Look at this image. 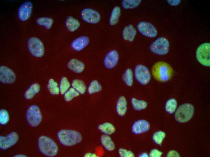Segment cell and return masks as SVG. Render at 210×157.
Returning a JSON list of instances; mask_svg holds the SVG:
<instances>
[{
    "mask_svg": "<svg viewBox=\"0 0 210 157\" xmlns=\"http://www.w3.org/2000/svg\"><path fill=\"white\" fill-rule=\"evenodd\" d=\"M152 75L156 80L162 82L170 79L173 74V70L171 66L164 62L155 63L152 69Z\"/></svg>",
    "mask_w": 210,
    "mask_h": 157,
    "instance_id": "obj_1",
    "label": "cell"
},
{
    "mask_svg": "<svg viewBox=\"0 0 210 157\" xmlns=\"http://www.w3.org/2000/svg\"><path fill=\"white\" fill-rule=\"evenodd\" d=\"M57 135L60 143L65 146H74L81 142L82 139L78 132L71 130H61L58 132Z\"/></svg>",
    "mask_w": 210,
    "mask_h": 157,
    "instance_id": "obj_2",
    "label": "cell"
},
{
    "mask_svg": "<svg viewBox=\"0 0 210 157\" xmlns=\"http://www.w3.org/2000/svg\"><path fill=\"white\" fill-rule=\"evenodd\" d=\"M37 144L40 151L48 157L56 156L58 151V146L51 139L45 136H41L37 140Z\"/></svg>",
    "mask_w": 210,
    "mask_h": 157,
    "instance_id": "obj_3",
    "label": "cell"
},
{
    "mask_svg": "<svg viewBox=\"0 0 210 157\" xmlns=\"http://www.w3.org/2000/svg\"><path fill=\"white\" fill-rule=\"evenodd\" d=\"M194 112V108L192 104L185 103L178 107L175 113V118L179 122L185 123L191 119Z\"/></svg>",
    "mask_w": 210,
    "mask_h": 157,
    "instance_id": "obj_4",
    "label": "cell"
},
{
    "mask_svg": "<svg viewBox=\"0 0 210 157\" xmlns=\"http://www.w3.org/2000/svg\"><path fill=\"white\" fill-rule=\"evenodd\" d=\"M25 117L28 123L32 127L38 126L41 122L42 118L39 108L35 105H31L28 107Z\"/></svg>",
    "mask_w": 210,
    "mask_h": 157,
    "instance_id": "obj_5",
    "label": "cell"
},
{
    "mask_svg": "<svg viewBox=\"0 0 210 157\" xmlns=\"http://www.w3.org/2000/svg\"><path fill=\"white\" fill-rule=\"evenodd\" d=\"M196 57L198 62L202 65L210 66V43H205L199 46L196 52Z\"/></svg>",
    "mask_w": 210,
    "mask_h": 157,
    "instance_id": "obj_6",
    "label": "cell"
},
{
    "mask_svg": "<svg viewBox=\"0 0 210 157\" xmlns=\"http://www.w3.org/2000/svg\"><path fill=\"white\" fill-rule=\"evenodd\" d=\"M169 43L164 37H159L150 45L149 49L153 53L160 55L166 54L168 52Z\"/></svg>",
    "mask_w": 210,
    "mask_h": 157,
    "instance_id": "obj_7",
    "label": "cell"
},
{
    "mask_svg": "<svg viewBox=\"0 0 210 157\" xmlns=\"http://www.w3.org/2000/svg\"><path fill=\"white\" fill-rule=\"evenodd\" d=\"M27 47L30 53L34 56L41 57L44 54V47L42 42L37 37L29 38L27 41Z\"/></svg>",
    "mask_w": 210,
    "mask_h": 157,
    "instance_id": "obj_8",
    "label": "cell"
},
{
    "mask_svg": "<svg viewBox=\"0 0 210 157\" xmlns=\"http://www.w3.org/2000/svg\"><path fill=\"white\" fill-rule=\"evenodd\" d=\"M134 74L137 81L143 85L147 84L151 79V75L148 69L142 64L136 66L134 69Z\"/></svg>",
    "mask_w": 210,
    "mask_h": 157,
    "instance_id": "obj_9",
    "label": "cell"
},
{
    "mask_svg": "<svg viewBox=\"0 0 210 157\" xmlns=\"http://www.w3.org/2000/svg\"><path fill=\"white\" fill-rule=\"evenodd\" d=\"M81 16L83 21L91 24H96L99 21L100 19V13L91 8L83 9L81 12Z\"/></svg>",
    "mask_w": 210,
    "mask_h": 157,
    "instance_id": "obj_10",
    "label": "cell"
},
{
    "mask_svg": "<svg viewBox=\"0 0 210 157\" xmlns=\"http://www.w3.org/2000/svg\"><path fill=\"white\" fill-rule=\"evenodd\" d=\"M137 28L142 34L148 37H154L157 34L156 28L149 22H140L137 25Z\"/></svg>",
    "mask_w": 210,
    "mask_h": 157,
    "instance_id": "obj_11",
    "label": "cell"
},
{
    "mask_svg": "<svg viewBox=\"0 0 210 157\" xmlns=\"http://www.w3.org/2000/svg\"><path fill=\"white\" fill-rule=\"evenodd\" d=\"M18 140V135L15 132H12L6 136H0V148L5 150L15 144Z\"/></svg>",
    "mask_w": 210,
    "mask_h": 157,
    "instance_id": "obj_12",
    "label": "cell"
},
{
    "mask_svg": "<svg viewBox=\"0 0 210 157\" xmlns=\"http://www.w3.org/2000/svg\"><path fill=\"white\" fill-rule=\"evenodd\" d=\"M16 78V75L12 70L5 66H0V81L1 82L12 84L15 81Z\"/></svg>",
    "mask_w": 210,
    "mask_h": 157,
    "instance_id": "obj_13",
    "label": "cell"
},
{
    "mask_svg": "<svg viewBox=\"0 0 210 157\" xmlns=\"http://www.w3.org/2000/svg\"><path fill=\"white\" fill-rule=\"evenodd\" d=\"M33 4L29 1L25 2L19 7L18 11V16L21 21H25L29 18L33 9Z\"/></svg>",
    "mask_w": 210,
    "mask_h": 157,
    "instance_id": "obj_14",
    "label": "cell"
},
{
    "mask_svg": "<svg viewBox=\"0 0 210 157\" xmlns=\"http://www.w3.org/2000/svg\"><path fill=\"white\" fill-rule=\"evenodd\" d=\"M119 59L118 52L115 50L109 52L105 56L103 61L104 65L106 68L111 69L117 65Z\"/></svg>",
    "mask_w": 210,
    "mask_h": 157,
    "instance_id": "obj_15",
    "label": "cell"
},
{
    "mask_svg": "<svg viewBox=\"0 0 210 157\" xmlns=\"http://www.w3.org/2000/svg\"><path fill=\"white\" fill-rule=\"evenodd\" d=\"M150 128V124L147 121L140 120L134 122L133 124L132 130L135 134H140L148 131Z\"/></svg>",
    "mask_w": 210,
    "mask_h": 157,
    "instance_id": "obj_16",
    "label": "cell"
},
{
    "mask_svg": "<svg viewBox=\"0 0 210 157\" xmlns=\"http://www.w3.org/2000/svg\"><path fill=\"white\" fill-rule=\"evenodd\" d=\"M89 43V39L88 37L82 36L73 41L71 44V46L74 50L79 51L84 49Z\"/></svg>",
    "mask_w": 210,
    "mask_h": 157,
    "instance_id": "obj_17",
    "label": "cell"
},
{
    "mask_svg": "<svg viewBox=\"0 0 210 157\" xmlns=\"http://www.w3.org/2000/svg\"><path fill=\"white\" fill-rule=\"evenodd\" d=\"M68 68L73 72L76 73L82 72L84 70L85 65L81 61L75 59H73L68 62Z\"/></svg>",
    "mask_w": 210,
    "mask_h": 157,
    "instance_id": "obj_18",
    "label": "cell"
},
{
    "mask_svg": "<svg viewBox=\"0 0 210 157\" xmlns=\"http://www.w3.org/2000/svg\"><path fill=\"white\" fill-rule=\"evenodd\" d=\"M137 33L134 27L131 24L125 27L122 33V37L124 40L130 42L132 41Z\"/></svg>",
    "mask_w": 210,
    "mask_h": 157,
    "instance_id": "obj_19",
    "label": "cell"
},
{
    "mask_svg": "<svg viewBox=\"0 0 210 157\" xmlns=\"http://www.w3.org/2000/svg\"><path fill=\"white\" fill-rule=\"evenodd\" d=\"M116 109L118 114L121 116H124L127 110V101L123 96L120 97L117 102Z\"/></svg>",
    "mask_w": 210,
    "mask_h": 157,
    "instance_id": "obj_20",
    "label": "cell"
},
{
    "mask_svg": "<svg viewBox=\"0 0 210 157\" xmlns=\"http://www.w3.org/2000/svg\"><path fill=\"white\" fill-rule=\"evenodd\" d=\"M65 25L69 31L73 32L78 28L80 26V23L77 19L72 16H68L66 19Z\"/></svg>",
    "mask_w": 210,
    "mask_h": 157,
    "instance_id": "obj_21",
    "label": "cell"
},
{
    "mask_svg": "<svg viewBox=\"0 0 210 157\" xmlns=\"http://www.w3.org/2000/svg\"><path fill=\"white\" fill-rule=\"evenodd\" d=\"M40 89V86L38 84L34 83L32 84L25 92V98L27 100L32 99L38 93Z\"/></svg>",
    "mask_w": 210,
    "mask_h": 157,
    "instance_id": "obj_22",
    "label": "cell"
},
{
    "mask_svg": "<svg viewBox=\"0 0 210 157\" xmlns=\"http://www.w3.org/2000/svg\"><path fill=\"white\" fill-rule=\"evenodd\" d=\"M101 143L105 148L109 151L115 149V146L110 137L107 134L102 135L100 137Z\"/></svg>",
    "mask_w": 210,
    "mask_h": 157,
    "instance_id": "obj_23",
    "label": "cell"
},
{
    "mask_svg": "<svg viewBox=\"0 0 210 157\" xmlns=\"http://www.w3.org/2000/svg\"><path fill=\"white\" fill-rule=\"evenodd\" d=\"M98 128L101 132L107 135L113 134L116 131L114 126L112 124L108 122L99 125Z\"/></svg>",
    "mask_w": 210,
    "mask_h": 157,
    "instance_id": "obj_24",
    "label": "cell"
},
{
    "mask_svg": "<svg viewBox=\"0 0 210 157\" xmlns=\"http://www.w3.org/2000/svg\"><path fill=\"white\" fill-rule=\"evenodd\" d=\"M121 10L119 7L116 6L113 9L109 20V23L111 25L116 24L118 22L120 15Z\"/></svg>",
    "mask_w": 210,
    "mask_h": 157,
    "instance_id": "obj_25",
    "label": "cell"
},
{
    "mask_svg": "<svg viewBox=\"0 0 210 157\" xmlns=\"http://www.w3.org/2000/svg\"><path fill=\"white\" fill-rule=\"evenodd\" d=\"M72 85L73 88L81 94H84L86 91V85L83 81L81 80H74L72 82Z\"/></svg>",
    "mask_w": 210,
    "mask_h": 157,
    "instance_id": "obj_26",
    "label": "cell"
},
{
    "mask_svg": "<svg viewBox=\"0 0 210 157\" xmlns=\"http://www.w3.org/2000/svg\"><path fill=\"white\" fill-rule=\"evenodd\" d=\"M131 102L133 109L137 111H141L146 108L147 103L144 100H138L135 98L131 99Z\"/></svg>",
    "mask_w": 210,
    "mask_h": 157,
    "instance_id": "obj_27",
    "label": "cell"
},
{
    "mask_svg": "<svg viewBox=\"0 0 210 157\" xmlns=\"http://www.w3.org/2000/svg\"><path fill=\"white\" fill-rule=\"evenodd\" d=\"M122 78L125 83L129 86H131L133 84V72L130 68L127 69L124 72Z\"/></svg>",
    "mask_w": 210,
    "mask_h": 157,
    "instance_id": "obj_28",
    "label": "cell"
},
{
    "mask_svg": "<svg viewBox=\"0 0 210 157\" xmlns=\"http://www.w3.org/2000/svg\"><path fill=\"white\" fill-rule=\"evenodd\" d=\"M36 22L38 25L44 26L47 29H49L52 26L53 21L52 18L43 17L38 18Z\"/></svg>",
    "mask_w": 210,
    "mask_h": 157,
    "instance_id": "obj_29",
    "label": "cell"
},
{
    "mask_svg": "<svg viewBox=\"0 0 210 157\" xmlns=\"http://www.w3.org/2000/svg\"><path fill=\"white\" fill-rule=\"evenodd\" d=\"M47 88L49 92L52 95H57L59 93V88L57 83L52 78L49 79Z\"/></svg>",
    "mask_w": 210,
    "mask_h": 157,
    "instance_id": "obj_30",
    "label": "cell"
},
{
    "mask_svg": "<svg viewBox=\"0 0 210 157\" xmlns=\"http://www.w3.org/2000/svg\"><path fill=\"white\" fill-rule=\"evenodd\" d=\"M102 87L98 82L96 80L92 81L88 88V92L90 94L98 92L101 90Z\"/></svg>",
    "mask_w": 210,
    "mask_h": 157,
    "instance_id": "obj_31",
    "label": "cell"
},
{
    "mask_svg": "<svg viewBox=\"0 0 210 157\" xmlns=\"http://www.w3.org/2000/svg\"><path fill=\"white\" fill-rule=\"evenodd\" d=\"M177 106V102L174 98H171L168 100L166 102L165 109L168 113L171 114L175 111Z\"/></svg>",
    "mask_w": 210,
    "mask_h": 157,
    "instance_id": "obj_32",
    "label": "cell"
},
{
    "mask_svg": "<svg viewBox=\"0 0 210 157\" xmlns=\"http://www.w3.org/2000/svg\"><path fill=\"white\" fill-rule=\"evenodd\" d=\"M70 86V83L65 77L62 78L59 86L60 92L62 95L64 94L69 89Z\"/></svg>",
    "mask_w": 210,
    "mask_h": 157,
    "instance_id": "obj_33",
    "label": "cell"
},
{
    "mask_svg": "<svg viewBox=\"0 0 210 157\" xmlns=\"http://www.w3.org/2000/svg\"><path fill=\"white\" fill-rule=\"evenodd\" d=\"M141 0H123L122 4V7L125 9H132L137 7L139 5Z\"/></svg>",
    "mask_w": 210,
    "mask_h": 157,
    "instance_id": "obj_34",
    "label": "cell"
},
{
    "mask_svg": "<svg viewBox=\"0 0 210 157\" xmlns=\"http://www.w3.org/2000/svg\"><path fill=\"white\" fill-rule=\"evenodd\" d=\"M79 95V93L73 88H70L64 94V98L66 101L68 102Z\"/></svg>",
    "mask_w": 210,
    "mask_h": 157,
    "instance_id": "obj_35",
    "label": "cell"
},
{
    "mask_svg": "<svg viewBox=\"0 0 210 157\" xmlns=\"http://www.w3.org/2000/svg\"><path fill=\"white\" fill-rule=\"evenodd\" d=\"M165 136L166 134L164 132L159 131L154 133L152 139L155 143L161 145Z\"/></svg>",
    "mask_w": 210,
    "mask_h": 157,
    "instance_id": "obj_36",
    "label": "cell"
},
{
    "mask_svg": "<svg viewBox=\"0 0 210 157\" xmlns=\"http://www.w3.org/2000/svg\"><path fill=\"white\" fill-rule=\"evenodd\" d=\"M0 124L5 125L9 121V116L8 112L5 110L2 109L0 110Z\"/></svg>",
    "mask_w": 210,
    "mask_h": 157,
    "instance_id": "obj_37",
    "label": "cell"
},
{
    "mask_svg": "<svg viewBox=\"0 0 210 157\" xmlns=\"http://www.w3.org/2000/svg\"><path fill=\"white\" fill-rule=\"evenodd\" d=\"M119 155L122 157H134V153L131 151L125 149L120 148L118 150Z\"/></svg>",
    "mask_w": 210,
    "mask_h": 157,
    "instance_id": "obj_38",
    "label": "cell"
},
{
    "mask_svg": "<svg viewBox=\"0 0 210 157\" xmlns=\"http://www.w3.org/2000/svg\"><path fill=\"white\" fill-rule=\"evenodd\" d=\"M162 154V152L156 149H153L150 152L149 156L151 157H160Z\"/></svg>",
    "mask_w": 210,
    "mask_h": 157,
    "instance_id": "obj_39",
    "label": "cell"
},
{
    "mask_svg": "<svg viewBox=\"0 0 210 157\" xmlns=\"http://www.w3.org/2000/svg\"><path fill=\"white\" fill-rule=\"evenodd\" d=\"M168 157H179L180 155L176 151L171 150L167 153Z\"/></svg>",
    "mask_w": 210,
    "mask_h": 157,
    "instance_id": "obj_40",
    "label": "cell"
},
{
    "mask_svg": "<svg viewBox=\"0 0 210 157\" xmlns=\"http://www.w3.org/2000/svg\"><path fill=\"white\" fill-rule=\"evenodd\" d=\"M85 157H97L96 155L94 153H87L84 155Z\"/></svg>",
    "mask_w": 210,
    "mask_h": 157,
    "instance_id": "obj_41",
    "label": "cell"
},
{
    "mask_svg": "<svg viewBox=\"0 0 210 157\" xmlns=\"http://www.w3.org/2000/svg\"><path fill=\"white\" fill-rule=\"evenodd\" d=\"M146 156H147L148 155H146V153H143L142 155H141L140 156H141V157Z\"/></svg>",
    "mask_w": 210,
    "mask_h": 157,
    "instance_id": "obj_42",
    "label": "cell"
}]
</instances>
